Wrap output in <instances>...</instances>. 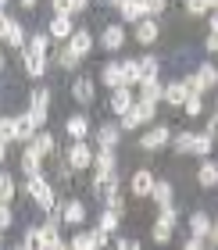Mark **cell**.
Masks as SVG:
<instances>
[{"instance_id": "60d3db41", "label": "cell", "mask_w": 218, "mask_h": 250, "mask_svg": "<svg viewBox=\"0 0 218 250\" xmlns=\"http://www.w3.org/2000/svg\"><path fill=\"white\" fill-rule=\"evenodd\" d=\"M97 229L114 232V229H118V214H114V211H104V214H100V225H97Z\"/></svg>"}, {"instance_id": "9f6ffc18", "label": "cell", "mask_w": 218, "mask_h": 250, "mask_svg": "<svg viewBox=\"0 0 218 250\" xmlns=\"http://www.w3.org/2000/svg\"><path fill=\"white\" fill-rule=\"evenodd\" d=\"M4 157H7V143H0V165H4Z\"/></svg>"}, {"instance_id": "836d02e7", "label": "cell", "mask_w": 218, "mask_h": 250, "mask_svg": "<svg viewBox=\"0 0 218 250\" xmlns=\"http://www.w3.org/2000/svg\"><path fill=\"white\" fill-rule=\"evenodd\" d=\"M68 250H97V243H93V236L89 232H79L72 243H68Z\"/></svg>"}, {"instance_id": "2e32d148", "label": "cell", "mask_w": 218, "mask_h": 250, "mask_svg": "<svg viewBox=\"0 0 218 250\" xmlns=\"http://www.w3.org/2000/svg\"><path fill=\"white\" fill-rule=\"evenodd\" d=\"M190 232H193V240H204V236H211V218L204 211H193V218H190Z\"/></svg>"}, {"instance_id": "8fae6325", "label": "cell", "mask_w": 218, "mask_h": 250, "mask_svg": "<svg viewBox=\"0 0 218 250\" xmlns=\"http://www.w3.org/2000/svg\"><path fill=\"white\" fill-rule=\"evenodd\" d=\"M15 140H18V143H25V146L36 140V125H32L29 115H18V118H15Z\"/></svg>"}, {"instance_id": "4316f807", "label": "cell", "mask_w": 218, "mask_h": 250, "mask_svg": "<svg viewBox=\"0 0 218 250\" xmlns=\"http://www.w3.org/2000/svg\"><path fill=\"white\" fill-rule=\"evenodd\" d=\"M140 83V61H122V86L129 89Z\"/></svg>"}, {"instance_id": "7dc6e473", "label": "cell", "mask_w": 218, "mask_h": 250, "mask_svg": "<svg viewBox=\"0 0 218 250\" xmlns=\"http://www.w3.org/2000/svg\"><path fill=\"white\" fill-rule=\"evenodd\" d=\"M114 250H140V243H136V240H118Z\"/></svg>"}, {"instance_id": "7bdbcfd3", "label": "cell", "mask_w": 218, "mask_h": 250, "mask_svg": "<svg viewBox=\"0 0 218 250\" xmlns=\"http://www.w3.org/2000/svg\"><path fill=\"white\" fill-rule=\"evenodd\" d=\"M182 107H186V115H193V118H197L200 111H204V104H200V97H193V93L186 97V104H182Z\"/></svg>"}, {"instance_id": "74e56055", "label": "cell", "mask_w": 218, "mask_h": 250, "mask_svg": "<svg viewBox=\"0 0 218 250\" xmlns=\"http://www.w3.org/2000/svg\"><path fill=\"white\" fill-rule=\"evenodd\" d=\"M211 146H215V140H211V136H208V132H204V136H197V143H193V154H200V157H208V154H211Z\"/></svg>"}, {"instance_id": "e0dca14e", "label": "cell", "mask_w": 218, "mask_h": 250, "mask_svg": "<svg viewBox=\"0 0 218 250\" xmlns=\"http://www.w3.org/2000/svg\"><path fill=\"white\" fill-rule=\"evenodd\" d=\"M22 61H25V75L32 79H43V72H47V58H40V54H22Z\"/></svg>"}, {"instance_id": "5b68a950", "label": "cell", "mask_w": 218, "mask_h": 250, "mask_svg": "<svg viewBox=\"0 0 218 250\" xmlns=\"http://www.w3.org/2000/svg\"><path fill=\"white\" fill-rule=\"evenodd\" d=\"M93 189H97V197L104 200V204H108L111 197H118V175H114V168H111V172H100V168H97Z\"/></svg>"}, {"instance_id": "f35d334b", "label": "cell", "mask_w": 218, "mask_h": 250, "mask_svg": "<svg viewBox=\"0 0 218 250\" xmlns=\"http://www.w3.org/2000/svg\"><path fill=\"white\" fill-rule=\"evenodd\" d=\"M15 140V118H0V143Z\"/></svg>"}, {"instance_id": "277c9868", "label": "cell", "mask_w": 218, "mask_h": 250, "mask_svg": "<svg viewBox=\"0 0 218 250\" xmlns=\"http://www.w3.org/2000/svg\"><path fill=\"white\" fill-rule=\"evenodd\" d=\"M132 104H136V97H132V89H125V86H118V89H111V100H108V111L111 115H118V118H125L132 111Z\"/></svg>"}, {"instance_id": "91938a15", "label": "cell", "mask_w": 218, "mask_h": 250, "mask_svg": "<svg viewBox=\"0 0 218 250\" xmlns=\"http://www.w3.org/2000/svg\"><path fill=\"white\" fill-rule=\"evenodd\" d=\"M0 243H4V232H0Z\"/></svg>"}, {"instance_id": "6125c7cd", "label": "cell", "mask_w": 218, "mask_h": 250, "mask_svg": "<svg viewBox=\"0 0 218 250\" xmlns=\"http://www.w3.org/2000/svg\"><path fill=\"white\" fill-rule=\"evenodd\" d=\"M0 204H4V200H0Z\"/></svg>"}, {"instance_id": "680465c9", "label": "cell", "mask_w": 218, "mask_h": 250, "mask_svg": "<svg viewBox=\"0 0 218 250\" xmlns=\"http://www.w3.org/2000/svg\"><path fill=\"white\" fill-rule=\"evenodd\" d=\"M0 18H4V4H0Z\"/></svg>"}, {"instance_id": "f546056e", "label": "cell", "mask_w": 218, "mask_h": 250, "mask_svg": "<svg viewBox=\"0 0 218 250\" xmlns=\"http://www.w3.org/2000/svg\"><path fill=\"white\" fill-rule=\"evenodd\" d=\"M140 100H147V104H157V100H165V86H157V83L140 86Z\"/></svg>"}, {"instance_id": "603a6c76", "label": "cell", "mask_w": 218, "mask_h": 250, "mask_svg": "<svg viewBox=\"0 0 218 250\" xmlns=\"http://www.w3.org/2000/svg\"><path fill=\"white\" fill-rule=\"evenodd\" d=\"M100 40H104V47H108V50H118L122 43H125V29H122V25H108Z\"/></svg>"}, {"instance_id": "f907efd6", "label": "cell", "mask_w": 218, "mask_h": 250, "mask_svg": "<svg viewBox=\"0 0 218 250\" xmlns=\"http://www.w3.org/2000/svg\"><path fill=\"white\" fill-rule=\"evenodd\" d=\"M204 47H208V54H218V36H208V43H204Z\"/></svg>"}, {"instance_id": "d6986e66", "label": "cell", "mask_w": 218, "mask_h": 250, "mask_svg": "<svg viewBox=\"0 0 218 250\" xmlns=\"http://www.w3.org/2000/svg\"><path fill=\"white\" fill-rule=\"evenodd\" d=\"M50 240L43 236V229H29L25 232V240H22V250H47Z\"/></svg>"}, {"instance_id": "ac0fdd59", "label": "cell", "mask_w": 218, "mask_h": 250, "mask_svg": "<svg viewBox=\"0 0 218 250\" xmlns=\"http://www.w3.org/2000/svg\"><path fill=\"white\" fill-rule=\"evenodd\" d=\"M157 72H161L157 58H143V61H140V86H151V83H157Z\"/></svg>"}, {"instance_id": "4dcf8cb0", "label": "cell", "mask_w": 218, "mask_h": 250, "mask_svg": "<svg viewBox=\"0 0 218 250\" xmlns=\"http://www.w3.org/2000/svg\"><path fill=\"white\" fill-rule=\"evenodd\" d=\"M7 43L15 50H25V32H22V25H18L15 18H11V29H7Z\"/></svg>"}, {"instance_id": "d6a6232c", "label": "cell", "mask_w": 218, "mask_h": 250, "mask_svg": "<svg viewBox=\"0 0 218 250\" xmlns=\"http://www.w3.org/2000/svg\"><path fill=\"white\" fill-rule=\"evenodd\" d=\"M193 143H197V136H193V132H179L175 136V150L179 154H193Z\"/></svg>"}, {"instance_id": "8992f818", "label": "cell", "mask_w": 218, "mask_h": 250, "mask_svg": "<svg viewBox=\"0 0 218 250\" xmlns=\"http://www.w3.org/2000/svg\"><path fill=\"white\" fill-rule=\"evenodd\" d=\"M172 232H175V211L172 208H161V218L154 222V243H168L172 240Z\"/></svg>"}, {"instance_id": "6f0895ef", "label": "cell", "mask_w": 218, "mask_h": 250, "mask_svg": "<svg viewBox=\"0 0 218 250\" xmlns=\"http://www.w3.org/2000/svg\"><path fill=\"white\" fill-rule=\"evenodd\" d=\"M0 72H4V54H0Z\"/></svg>"}, {"instance_id": "f5cc1de1", "label": "cell", "mask_w": 218, "mask_h": 250, "mask_svg": "<svg viewBox=\"0 0 218 250\" xmlns=\"http://www.w3.org/2000/svg\"><path fill=\"white\" fill-rule=\"evenodd\" d=\"M182 250H204V247H200V240H190V243L182 247Z\"/></svg>"}, {"instance_id": "7c38bea8", "label": "cell", "mask_w": 218, "mask_h": 250, "mask_svg": "<svg viewBox=\"0 0 218 250\" xmlns=\"http://www.w3.org/2000/svg\"><path fill=\"white\" fill-rule=\"evenodd\" d=\"M197 183H200L204 189H215V186H218V165H215V161H208V157L200 161V168H197Z\"/></svg>"}, {"instance_id": "681fc988", "label": "cell", "mask_w": 218, "mask_h": 250, "mask_svg": "<svg viewBox=\"0 0 218 250\" xmlns=\"http://www.w3.org/2000/svg\"><path fill=\"white\" fill-rule=\"evenodd\" d=\"M7 29H11V18L4 15V18H0V40H7Z\"/></svg>"}, {"instance_id": "816d5d0a", "label": "cell", "mask_w": 218, "mask_h": 250, "mask_svg": "<svg viewBox=\"0 0 218 250\" xmlns=\"http://www.w3.org/2000/svg\"><path fill=\"white\" fill-rule=\"evenodd\" d=\"M211 36H218V11H211Z\"/></svg>"}, {"instance_id": "ffe728a7", "label": "cell", "mask_w": 218, "mask_h": 250, "mask_svg": "<svg viewBox=\"0 0 218 250\" xmlns=\"http://www.w3.org/2000/svg\"><path fill=\"white\" fill-rule=\"evenodd\" d=\"M118 136H122V129H118V125H104V129L97 132V143H100V150H114Z\"/></svg>"}, {"instance_id": "484cf974", "label": "cell", "mask_w": 218, "mask_h": 250, "mask_svg": "<svg viewBox=\"0 0 218 250\" xmlns=\"http://www.w3.org/2000/svg\"><path fill=\"white\" fill-rule=\"evenodd\" d=\"M65 129H68V136H72V140L79 143V140H86V132H89V122H86L83 115H75V118H68V125H65Z\"/></svg>"}, {"instance_id": "8d00e7d4", "label": "cell", "mask_w": 218, "mask_h": 250, "mask_svg": "<svg viewBox=\"0 0 218 250\" xmlns=\"http://www.w3.org/2000/svg\"><path fill=\"white\" fill-rule=\"evenodd\" d=\"M186 11H190L193 18H200V15H211L215 4H208V0H193V4H186Z\"/></svg>"}, {"instance_id": "f1b7e54d", "label": "cell", "mask_w": 218, "mask_h": 250, "mask_svg": "<svg viewBox=\"0 0 218 250\" xmlns=\"http://www.w3.org/2000/svg\"><path fill=\"white\" fill-rule=\"evenodd\" d=\"M22 172H25V179H32V175H40V157L32 154L29 146H25V150H22Z\"/></svg>"}, {"instance_id": "db71d44e", "label": "cell", "mask_w": 218, "mask_h": 250, "mask_svg": "<svg viewBox=\"0 0 218 250\" xmlns=\"http://www.w3.org/2000/svg\"><path fill=\"white\" fill-rule=\"evenodd\" d=\"M47 250H68V243H61V240H54V243H50Z\"/></svg>"}, {"instance_id": "e575fe53", "label": "cell", "mask_w": 218, "mask_h": 250, "mask_svg": "<svg viewBox=\"0 0 218 250\" xmlns=\"http://www.w3.org/2000/svg\"><path fill=\"white\" fill-rule=\"evenodd\" d=\"M47 47H50V36H32V40H29V54L47 58Z\"/></svg>"}, {"instance_id": "9c48e42d", "label": "cell", "mask_w": 218, "mask_h": 250, "mask_svg": "<svg viewBox=\"0 0 218 250\" xmlns=\"http://www.w3.org/2000/svg\"><path fill=\"white\" fill-rule=\"evenodd\" d=\"M165 143H168V125H154L147 136H140V146H143V150H161Z\"/></svg>"}, {"instance_id": "d590c367", "label": "cell", "mask_w": 218, "mask_h": 250, "mask_svg": "<svg viewBox=\"0 0 218 250\" xmlns=\"http://www.w3.org/2000/svg\"><path fill=\"white\" fill-rule=\"evenodd\" d=\"M93 165L100 168V172H111V168H114V150H100V154L93 157Z\"/></svg>"}, {"instance_id": "c3c4849f", "label": "cell", "mask_w": 218, "mask_h": 250, "mask_svg": "<svg viewBox=\"0 0 218 250\" xmlns=\"http://www.w3.org/2000/svg\"><path fill=\"white\" fill-rule=\"evenodd\" d=\"M208 136H211V140H218V115L208 122Z\"/></svg>"}, {"instance_id": "b9f144b4", "label": "cell", "mask_w": 218, "mask_h": 250, "mask_svg": "<svg viewBox=\"0 0 218 250\" xmlns=\"http://www.w3.org/2000/svg\"><path fill=\"white\" fill-rule=\"evenodd\" d=\"M57 64H61V68H68V72H72V68L79 64V58H75V54H72V50H68V47H65L61 54H57Z\"/></svg>"}, {"instance_id": "30bf717a", "label": "cell", "mask_w": 218, "mask_h": 250, "mask_svg": "<svg viewBox=\"0 0 218 250\" xmlns=\"http://www.w3.org/2000/svg\"><path fill=\"white\" fill-rule=\"evenodd\" d=\"M68 165H72V168H89V165H93V150L79 140L72 150H68Z\"/></svg>"}, {"instance_id": "83f0119b", "label": "cell", "mask_w": 218, "mask_h": 250, "mask_svg": "<svg viewBox=\"0 0 218 250\" xmlns=\"http://www.w3.org/2000/svg\"><path fill=\"white\" fill-rule=\"evenodd\" d=\"M100 75H104V83H108V89H118V86H122V64H118V61H111V64H104V72H100Z\"/></svg>"}, {"instance_id": "f6af8a7d", "label": "cell", "mask_w": 218, "mask_h": 250, "mask_svg": "<svg viewBox=\"0 0 218 250\" xmlns=\"http://www.w3.org/2000/svg\"><path fill=\"white\" fill-rule=\"evenodd\" d=\"M161 11H165L161 0H151V4H147V18H154V21H157V15H161Z\"/></svg>"}, {"instance_id": "4fadbf2b", "label": "cell", "mask_w": 218, "mask_h": 250, "mask_svg": "<svg viewBox=\"0 0 218 250\" xmlns=\"http://www.w3.org/2000/svg\"><path fill=\"white\" fill-rule=\"evenodd\" d=\"M72 32H75V25H72L68 15H54L50 18V36L54 40H72Z\"/></svg>"}, {"instance_id": "1f68e13d", "label": "cell", "mask_w": 218, "mask_h": 250, "mask_svg": "<svg viewBox=\"0 0 218 250\" xmlns=\"http://www.w3.org/2000/svg\"><path fill=\"white\" fill-rule=\"evenodd\" d=\"M151 197L161 204V208H172V186H168V183H154V193H151Z\"/></svg>"}, {"instance_id": "3957f363", "label": "cell", "mask_w": 218, "mask_h": 250, "mask_svg": "<svg viewBox=\"0 0 218 250\" xmlns=\"http://www.w3.org/2000/svg\"><path fill=\"white\" fill-rule=\"evenodd\" d=\"M25 115L32 118V125H36V129L47 122V115H50V93H47V89H36V93H32V104H29Z\"/></svg>"}, {"instance_id": "ba28073f", "label": "cell", "mask_w": 218, "mask_h": 250, "mask_svg": "<svg viewBox=\"0 0 218 250\" xmlns=\"http://www.w3.org/2000/svg\"><path fill=\"white\" fill-rule=\"evenodd\" d=\"M68 50H72L75 58H86V54L93 50V36H89L86 29H75V32H72V40H68Z\"/></svg>"}, {"instance_id": "7402d4cb", "label": "cell", "mask_w": 218, "mask_h": 250, "mask_svg": "<svg viewBox=\"0 0 218 250\" xmlns=\"http://www.w3.org/2000/svg\"><path fill=\"white\" fill-rule=\"evenodd\" d=\"M29 150L36 154V157H47V154L54 150V136H50V132H36V140L29 143Z\"/></svg>"}, {"instance_id": "5bb4252c", "label": "cell", "mask_w": 218, "mask_h": 250, "mask_svg": "<svg viewBox=\"0 0 218 250\" xmlns=\"http://www.w3.org/2000/svg\"><path fill=\"white\" fill-rule=\"evenodd\" d=\"M157 32H161V25H157L154 18H143L140 25H136V40H140L143 47H151V43L157 40Z\"/></svg>"}, {"instance_id": "44dd1931", "label": "cell", "mask_w": 218, "mask_h": 250, "mask_svg": "<svg viewBox=\"0 0 218 250\" xmlns=\"http://www.w3.org/2000/svg\"><path fill=\"white\" fill-rule=\"evenodd\" d=\"M186 97H190V89H186V83H172V86H165V100H168V104H175V107H182V104H186Z\"/></svg>"}, {"instance_id": "11a10c76", "label": "cell", "mask_w": 218, "mask_h": 250, "mask_svg": "<svg viewBox=\"0 0 218 250\" xmlns=\"http://www.w3.org/2000/svg\"><path fill=\"white\" fill-rule=\"evenodd\" d=\"M211 243L218 247V225H211Z\"/></svg>"}, {"instance_id": "ab89813d", "label": "cell", "mask_w": 218, "mask_h": 250, "mask_svg": "<svg viewBox=\"0 0 218 250\" xmlns=\"http://www.w3.org/2000/svg\"><path fill=\"white\" fill-rule=\"evenodd\" d=\"M11 197H15V179H11V175H0V200H11Z\"/></svg>"}, {"instance_id": "ee69618b", "label": "cell", "mask_w": 218, "mask_h": 250, "mask_svg": "<svg viewBox=\"0 0 218 250\" xmlns=\"http://www.w3.org/2000/svg\"><path fill=\"white\" fill-rule=\"evenodd\" d=\"M89 236H93V243H97V250L111 243V232H104V229H93V232H89Z\"/></svg>"}, {"instance_id": "6da1fadb", "label": "cell", "mask_w": 218, "mask_h": 250, "mask_svg": "<svg viewBox=\"0 0 218 250\" xmlns=\"http://www.w3.org/2000/svg\"><path fill=\"white\" fill-rule=\"evenodd\" d=\"M154 115H157V111H154V104H147V100H136V104H132V111H129V115H125V118L118 122V129H122V132H132V129H140V125L154 122Z\"/></svg>"}, {"instance_id": "bcb514c9", "label": "cell", "mask_w": 218, "mask_h": 250, "mask_svg": "<svg viewBox=\"0 0 218 250\" xmlns=\"http://www.w3.org/2000/svg\"><path fill=\"white\" fill-rule=\"evenodd\" d=\"M7 225H11V208H7V204H0V232H4Z\"/></svg>"}, {"instance_id": "94428289", "label": "cell", "mask_w": 218, "mask_h": 250, "mask_svg": "<svg viewBox=\"0 0 218 250\" xmlns=\"http://www.w3.org/2000/svg\"><path fill=\"white\" fill-rule=\"evenodd\" d=\"M215 11H218V4H215Z\"/></svg>"}, {"instance_id": "7a4b0ae2", "label": "cell", "mask_w": 218, "mask_h": 250, "mask_svg": "<svg viewBox=\"0 0 218 250\" xmlns=\"http://www.w3.org/2000/svg\"><path fill=\"white\" fill-rule=\"evenodd\" d=\"M25 189H29V197L40 204L43 211H54V189H50V183L43 175H32V179H25Z\"/></svg>"}, {"instance_id": "52a82bcc", "label": "cell", "mask_w": 218, "mask_h": 250, "mask_svg": "<svg viewBox=\"0 0 218 250\" xmlns=\"http://www.w3.org/2000/svg\"><path fill=\"white\" fill-rule=\"evenodd\" d=\"M118 15H122V21H129V25H140V21L147 18V4L140 0H125V4H118Z\"/></svg>"}, {"instance_id": "d4e9b609", "label": "cell", "mask_w": 218, "mask_h": 250, "mask_svg": "<svg viewBox=\"0 0 218 250\" xmlns=\"http://www.w3.org/2000/svg\"><path fill=\"white\" fill-rule=\"evenodd\" d=\"M83 218H86V208L79 200H68L65 204V225H83Z\"/></svg>"}, {"instance_id": "9a60e30c", "label": "cell", "mask_w": 218, "mask_h": 250, "mask_svg": "<svg viewBox=\"0 0 218 250\" xmlns=\"http://www.w3.org/2000/svg\"><path fill=\"white\" fill-rule=\"evenodd\" d=\"M132 193L136 197H151L154 193V175L147 172V168H140V172L132 175Z\"/></svg>"}, {"instance_id": "cb8c5ba5", "label": "cell", "mask_w": 218, "mask_h": 250, "mask_svg": "<svg viewBox=\"0 0 218 250\" xmlns=\"http://www.w3.org/2000/svg\"><path fill=\"white\" fill-rule=\"evenodd\" d=\"M72 97L79 100V104H89V100H93V83H89V79H75L72 83Z\"/></svg>"}]
</instances>
